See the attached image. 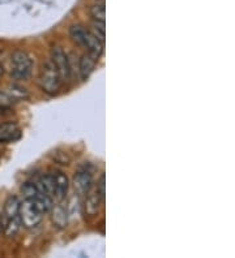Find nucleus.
<instances>
[{"instance_id":"obj_1","label":"nucleus","mask_w":235,"mask_h":258,"mask_svg":"<svg viewBox=\"0 0 235 258\" xmlns=\"http://www.w3.org/2000/svg\"><path fill=\"white\" fill-rule=\"evenodd\" d=\"M38 82H39V86L46 94L55 95L59 93L60 86H62V79H60L59 73H58L57 68H55L51 60H46L42 64Z\"/></svg>"},{"instance_id":"obj_2","label":"nucleus","mask_w":235,"mask_h":258,"mask_svg":"<svg viewBox=\"0 0 235 258\" xmlns=\"http://www.w3.org/2000/svg\"><path fill=\"white\" fill-rule=\"evenodd\" d=\"M33 71V60L25 51H16L11 57V76L17 81H25Z\"/></svg>"},{"instance_id":"obj_3","label":"nucleus","mask_w":235,"mask_h":258,"mask_svg":"<svg viewBox=\"0 0 235 258\" xmlns=\"http://www.w3.org/2000/svg\"><path fill=\"white\" fill-rule=\"evenodd\" d=\"M19 215L21 226H24L28 230L39 226V223L42 222V217H43L41 211L38 210L29 200H25V201L20 204Z\"/></svg>"},{"instance_id":"obj_4","label":"nucleus","mask_w":235,"mask_h":258,"mask_svg":"<svg viewBox=\"0 0 235 258\" xmlns=\"http://www.w3.org/2000/svg\"><path fill=\"white\" fill-rule=\"evenodd\" d=\"M51 61L57 68L58 73H59L62 81H68L71 79V64H69V60L67 54L64 52L62 47L59 46H55V47L51 48Z\"/></svg>"},{"instance_id":"obj_5","label":"nucleus","mask_w":235,"mask_h":258,"mask_svg":"<svg viewBox=\"0 0 235 258\" xmlns=\"http://www.w3.org/2000/svg\"><path fill=\"white\" fill-rule=\"evenodd\" d=\"M81 47L86 48L88 50V54L91 55L94 59H100L101 55L104 54V41L100 39L96 34H93L91 32H89L86 29L84 35V41H82Z\"/></svg>"},{"instance_id":"obj_6","label":"nucleus","mask_w":235,"mask_h":258,"mask_svg":"<svg viewBox=\"0 0 235 258\" xmlns=\"http://www.w3.org/2000/svg\"><path fill=\"white\" fill-rule=\"evenodd\" d=\"M91 184H93V177L88 170H80L75 175L73 186H75V190L78 196L84 197V196L88 195L90 192Z\"/></svg>"},{"instance_id":"obj_7","label":"nucleus","mask_w":235,"mask_h":258,"mask_svg":"<svg viewBox=\"0 0 235 258\" xmlns=\"http://www.w3.org/2000/svg\"><path fill=\"white\" fill-rule=\"evenodd\" d=\"M53 175L55 179V199L58 200V202H63L68 193L69 180L66 173L60 172V171L53 173Z\"/></svg>"},{"instance_id":"obj_8","label":"nucleus","mask_w":235,"mask_h":258,"mask_svg":"<svg viewBox=\"0 0 235 258\" xmlns=\"http://www.w3.org/2000/svg\"><path fill=\"white\" fill-rule=\"evenodd\" d=\"M85 197H86L84 202L85 213H86L89 217H94V215L100 211L101 205L104 204V200H102V197L100 196L97 189L93 190V192H89Z\"/></svg>"},{"instance_id":"obj_9","label":"nucleus","mask_w":235,"mask_h":258,"mask_svg":"<svg viewBox=\"0 0 235 258\" xmlns=\"http://www.w3.org/2000/svg\"><path fill=\"white\" fill-rule=\"evenodd\" d=\"M97 61L98 60L94 59L91 55H82L81 59H80V63H78V72H80V77H81L82 81H86L90 77L91 73L94 72Z\"/></svg>"},{"instance_id":"obj_10","label":"nucleus","mask_w":235,"mask_h":258,"mask_svg":"<svg viewBox=\"0 0 235 258\" xmlns=\"http://www.w3.org/2000/svg\"><path fill=\"white\" fill-rule=\"evenodd\" d=\"M51 221L54 226L58 228H64L68 223V214H67V208L62 202L51 208Z\"/></svg>"},{"instance_id":"obj_11","label":"nucleus","mask_w":235,"mask_h":258,"mask_svg":"<svg viewBox=\"0 0 235 258\" xmlns=\"http://www.w3.org/2000/svg\"><path fill=\"white\" fill-rule=\"evenodd\" d=\"M29 201L34 205L35 208L41 211L42 214L50 213L51 208L54 206L53 199H51L50 196H47V195H44L43 192H41L39 189H38V192L35 193V195L33 196L31 199H29Z\"/></svg>"},{"instance_id":"obj_12","label":"nucleus","mask_w":235,"mask_h":258,"mask_svg":"<svg viewBox=\"0 0 235 258\" xmlns=\"http://www.w3.org/2000/svg\"><path fill=\"white\" fill-rule=\"evenodd\" d=\"M20 128L15 123L0 124V142L16 141L20 139Z\"/></svg>"},{"instance_id":"obj_13","label":"nucleus","mask_w":235,"mask_h":258,"mask_svg":"<svg viewBox=\"0 0 235 258\" xmlns=\"http://www.w3.org/2000/svg\"><path fill=\"white\" fill-rule=\"evenodd\" d=\"M37 186L44 195L50 196L51 199H55V179H54L53 173L42 176L37 183Z\"/></svg>"},{"instance_id":"obj_14","label":"nucleus","mask_w":235,"mask_h":258,"mask_svg":"<svg viewBox=\"0 0 235 258\" xmlns=\"http://www.w3.org/2000/svg\"><path fill=\"white\" fill-rule=\"evenodd\" d=\"M20 204H21V202H20V200L17 199L16 196H11L10 199L7 200L6 205H4V215H3L4 221L19 215Z\"/></svg>"},{"instance_id":"obj_15","label":"nucleus","mask_w":235,"mask_h":258,"mask_svg":"<svg viewBox=\"0 0 235 258\" xmlns=\"http://www.w3.org/2000/svg\"><path fill=\"white\" fill-rule=\"evenodd\" d=\"M20 228H21V221H20V215L17 217H13L11 219H7L4 221V227H3V231L6 233L7 237H15L17 233H19Z\"/></svg>"},{"instance_id":"obj_16","label":"nucleus","mask_w":235,"mask_h":258,"mask_svg":"<svg viewBox=\"0 0 235 258\" xmlns=\"http://www.w3.org/2000/svg\"><path fill=\"white\" fill-rule=\"evenodd\" d=\"M86 29L82 25H72L69 29V37L78 46H82V41H84V35Z\"/></svg>"},{"instance_id":"obj_17","label":"nucleus","mask_w":235,"mask_h":258,"mask_svg":"<svg viewBox=\"0 0 235 258\" xmlns=\"http://www.w3.org/2000/svg\"><path fill=\"white\" fill-rule=\"evenodd\" d=\"M91 17H93L94 21H102L105 22V17H106V10H105V3L101 2V3L94 4L90 10Z\"/></svg>"},{"instance_id":"obj_18","label":"nucleus","mask_w":235,"mask_h":258,"mask_svg":"<svg viewBox=\"0 0 235 258\" xmlns=\"http://www.w3.org/2000/svg\"><path fill=\"white\" fill-rule=\"evenodd\" d=\"M93 28L96 30V35H97L100 39L104 41L105 34H106V28H105V22L102 21H94L93 22Z\"/></svg>"},{"instance_id":"obj_19","label":"nucleus","mask_w":235,"mask_h":258,"mask_svg":"<svg viewBox=\"0 0 235 258\" xmlns=\"http://www.w3.org/2000/svg\"><path fill=\"white\" fill-rule=\"evenodd\" d=\"M105 186H106V183H105V175L102 173L100 177V181H98V185H97V190L100 193V196L102 197V200L105 201Z\"/></svg>"},{"instance_id":"obj_20","label":"nucleus","mask_w":235,"mask_h":258,"mask_svg":"<svg viewBox=\"0 0 235 258\" xmlns=\"http://www.w3.org/2000/svg\"><path fill=\"white\" fill-rule=\"evenodd\" d=\"M7 110H8V108H7L6 106H0V116H3L4 113L7 112Z\"/></svg>"},{"instance_id":"obj_21","label":"nucleus","mask_w":235,"mask_h":258,"mask_svg":"<svg viewBox=\"0 0 235 258\" xmlns=\"http://www.w3.org/2000/svg\"><path fill=\"white\" fill-rule=\"evenodd\" d=\"M3 227H4V219L3 217L0 215V233H2V231H3Z\"/></svg>"},{"instance_id":"obj_22","label":"nucleus","mask_w":235,"mask_h":258,"mask_svg":"<svg viewBox=\"0 0 235 258\" xmlns=\"http://www.w3.org/2000/svg\"><path fill=\"white\" fill-rule=\"evenodd\" d=\"M3 73H4V68L2 66H0V77L3 76Z\"/></svg>"}]
</instances>
